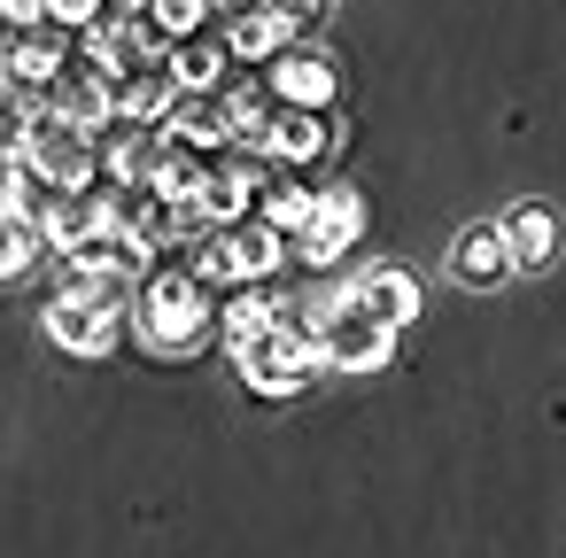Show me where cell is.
I'll return each mask as SVG.
<instances>
[{
	"mask_svg": "<svg viewBox=\"0 0 566 558\" xmlns=\"http://www.w3.org/2000/svg\"><path fill=\"white\" fill-rule=\"evenodd\" d=\"M264 86H272L280 109H334V102H342V71H334V55H318V48H287V55L264 71Z\"/></svg>",
	"mask_w": 566,
	"mask_h": 558,
	"instance_id": "ba28073f",
	"label": "cell"
},
{
	"mask_svg": "<svg viewBox=\"0 0 566 558\" xmlns=\"http://www.w3.org/2000/svg\"><path fill=\"white\" fill-rule=\"evenodd\" d=\"M218 102H226V125H233V148H264V125L280 117V102H272V86L264 78H226L218 86Z\"/></svg>",
	"mask_w": 566,
	"mask_h": 558,
	"instance_id": "ac0fdd59",
	"label": "cell"
},
{
	"mask_svg": "<svg viewBox=\"0 0 566 558\" xmlns=\"http://www.w3.org/2000/svg\"><path fill=\"white\" fill-rule=\"evenodd\" d=\"M496 225H504V249H512L520 272H543V264L558 256V210H551V202H512Z\"/></svg>",
	"mask_w": 566,
	"mask_h": 558,
	"instance_id": "9a60e30c",
	"label": "cell"
},
{
	"mask_svg": "<svg viewBox=\"0 0 566 558\" xmlns=\"http://www.w3.org/2000/svg\"><path fill=\"white\" fill-rule=\"evenodd\" d=\"M171 109H179V86H171V71H164V63L117 86V117H125V125H140V133H164V125H171Z\"/></svg>",
	"mask_w": 566,
	"mask_h": 558,
	"instance_id": "d6986e66",
	"label": "cell"
},
{
	"mask_svg": "<svg viewBox=\"0 0 566 558\" xmlns=\"http://www.w3.org/2000/svg\"><path fill=\"white\" fill-rule=\"evenodd\" d=\"M0 17H9V32H32L48 24V0H0Z\"/></svg>",
	"mask_w": 566,
	"mask_h": 558,
	"instance_id": "d4e9b609",
	"label": "cell"
},
{
	"mask_svg": "<svg viewBox=\"0 0 566 558\" xmlns=\"http://www.w3.org/2000/svg\"><path fill=\"white\" fill-rule=\"evenodd\" d=\"M109 9H125V17H133V9H148V0H109Z\"/></svg>",
	"mask_w": 566,
	"mask_h": 558,
	"instance_id": "484cf974",
	"label": "cell"
},
{
	"mask_svg": "<svg viewBox=\"0 0 566 558\" xmlns=\"http://www.w3.org/2000/svg\"><path fill=\"white\" fill-rule=\"evenodd\" d=\"M133 17H140V40L156 55H171L179 40H195V32L218 24V0H148V9H133Z\"/></svg>",
	"mask_w": 566,
	"mask_h": 558,
	"instance_id": "2e32d148",
	"label": "cell"
},
{
	"mask_svg": "<svg viewBox=\"0 0 566 558\" xmlns=\"http://www.w3.org/2000/svg\"><path fill=\"white\" fill-rule=\"evenodd\" d=\"M164 71H171V86H179V94H218L241 63L226 55V40H218V32H195V40H179V48L164 55Z\"/></svg>",
	"mask_w": 566,
	"mask_h": 558,
	"instance_id": "5bb4252c",
	"label": "cell"
},
{
	"mask_svg": "<svg viewBox=\"0 0 566 558\" xmlns=\"http://www.w3.org/2000/svg\"><path fill=\"white\" fill-rule=\"evenodd\" d=\"M218 9H256V0H218Z\"/></svg>",
	"mask_w": 566,
	"mask_h": 558,
	"instance_id": "4316f807",
	"label": "cell"
},
{
	"mask_svg": "<svg viewBox=\"0 0 566 558\" xmlns=\"http://www.w3.org/2000/svg\"><path fill=\"white\" fill-rule=\"evenodd\" d=\"M32 117H40V109H32L24 94H0V156H17V164H24V148H32Z\"/></svg>",
	"mask_w": 566,
	"mask_h": 558,
	"instance_id": "603a6c76",
	"label": "cell"
},
{
	"mask_svg": "<svg viewBox=\"0 0 566 558\" xmlns=\"http://www.w3.org/2000/svg\"><path fill=\"white\" fill-rule=\"evenodd\" d=\"M334 140H342V125H334V109H280L272 125H264V164L272 171H311V164H326L334 156Z\"/></svg>",
	"mask_w": 566,
	"mask_h": 558,
	"instance_id": "52a82bcc",
	"label": "cell"
},
{
	"mask_svg": "<svg viewBox=\"0 0 566 558\" xmlns=\"http://www.w3.org/2000/svg\"><path fill=\"white\" fill-rule=\"evenodd\" d=\"M102 17H109V0H48V24H63V32H78V40H86Z\"/></svg>",
	"mask_w": 566,
	"mask_h": 558,
	"instance_id": "cb8c5ba5",
	"label": "cell"
},
{
	"mask_svg": "<svg viewBox=\"0 0 566 558\" xmlns=\"http://www.w3.org/2000/svg\"><path fill=\"white\" fill-rule=\"evenodd\" d=\"M349 303H357L365 318H380L388 334H403V326H419L427 287H419V272H403V264H373V272L349 287Z\"/></svg>",
	"mask_w": 566,
	"mask_h": 558,
	"instance_id": "30bf717a",
	"label": "cell"
},
{
	"mask_svg": "<svg viewBox=\"0 0 566 558\" xmlns=\"http://www.w3.org/2000/svg\"><path fill=\"white\" fill-rule=\"evenodd\" d=\"M202 179H210V156H195V148H179V140L164 133V164H156V194H164V202H187V194H202Z\"/></svg>",
	"mask_w": 566,
	"mask_h": 558,
	"instance_id": "44dd1931",
	"label": "cell"
},
{
	"mask_svg": "<svg viewBox=\"0 0 566 558\" xmlns=\"http://www.w3.org/2000/svg\"><path fill=\"white\" fill-rule=\"evenodd\" d=\"M396 357V334L380 326V318H365L349 295H342V310H334V326H326V372H380Z\"/></svg>",
	"mask_w": 566,
	"mask_h": 558,
	"instance_id": "9c48e42d",
	"label": "cell"
},
{
	"mask_svg": "<svg viewBox=\"0 0 566 558\" xmlns=\"http://www.w3.org/2000/svg\"><path fill=\"white\" fill-rule=\"evenodd\" d=\"M311 210H318V187L303 179V171H264V194H256V218L264 225H280L287 241L311 225Z\"/></svg>",
	"mask_w": 566,
	"mask_h": 558,
	"instance_id": "ffe728a7",
	"label": "cell"
},
{
	"mask_svg": "<svg viewBox=\"0 0 566 558\" xmlns=\"http://www.w3.org/2000/svg\"><path fill=\"white\" fill-rule=\"evenodd\" d=\"M233 372H241L264 403H287V396H303V388L326 372V341H318V334H303V326L287 318V326H272V334L241 341V349H233Z\"/></svg>",
	"mask_w": 566,
	"mask_h": 558,
	"instance_id": "3957f363",
	"label": "cell"
},
{
	"mask_svg": "<svg viewBox=\"0 0 566 558\" xmlns=\"http://www.w3.org/2000/svg\"><path fill=\"white\" fill-rule=\"evenodd\" d=\"M179 148H195V156H226L233 148V125H226V102L218 94H179V109H171V125H164Z\"/></svg>",
	"mask_w": 566,
	"mask_h": 558,
	"instance_id": "e0dca14e",
	"label": "cell"
},
{
	"mask_svg": "<svg viewBox=\"0 0 566 558\" xmlns=\"http://www.w3.org/2000/svg\"><path fill=\"white\" fill-rule=\"evenodd\" d=\"M125 318H133V280L55 287V295H48V310H40L48 341H55V349H71V357H109V349H117V334H125Z\"/></svg>",
	"mask_w": 566,
	"mask_h": 558,
	"instance_id": "7a4b0ae2",
	"label": "cell"
},
{
	"mask_svg": "<svg viewBox=\"0 0 566 558\" xmlns=\"http://www.w3.org/2000/svg\"><path fill=\"white\" fill-rule=\"evenodd\" d=\"M311 24H318V17H303V9L256 0V9H226L210 32L226 40V55H233V63H249V71H272L287 48H311Z\"/></svg>",
	"mask_w": 566,
	"mask_h": 558,
	"instance_id": "277c9868",
	"label": "cell"
},
{
	"mask_svg": "<svg viewBox=\"0 0 566 558\" xmlns=\"http://www.w3.org/2000/svg\"><path fill=\"white\" fill-rule=\"evenodd\" d=\"M520 264H512V249H504V225H465L458 241H450V280L458 287H504Z\"/></svg>",
	"mask_w": 566,
	"mask_h": 558,
	"instance_id": "4fadbf2b",
	"label": "cell"
},
{
	"mask_svg": "<svg viewBox=\"0 0 566 558\" xmlns=\"http://www.w3.org/2000/svg\"><path fill=\"white\" fill-rule=\"evenodd\" d=\"M357 241H365V194H357V187H326L318 210H311V225L295 233V256H303L311 272H334Z\"/></svg>",
	"mask_w": 566,
	"mask_h": 558,
	"instance_id": "8992f818",
	"label": "cell"
},
{
	"mask_svg": "<svg viewBox=\"0 0 566 558\" xmlns=\"http://www.w3.org/2000/svg\"><path fill=\"white\" fill-rule=\"evenodd\" d=\"M218 241H226V256H233L241 287H249V280H280V272H287V249H295V241H287L280 225H264V218H233Z\"/></svg>",
	"mask_w": 566,
	"mask_h": 558,
	"instance_id": "7c38bea8",
	"label": "cell"
},
{
	"mask_svg": "<svg viewBox=\"0 0 566 558\" xmlns=\"http://www.w3.org/2000/svg\"><path fill=\"white\" fill-rule=\"evenodd\" d=\"M71 55H78V32H63V24L9 32V40H0V94L48 102V94H55V78L71 71Z\"/></svg>",
	"mask_w": 566,
	"mask_h": 558,
	"instance_id": "5b68a950",
	"label": "cell"
},
{
	"mask_svg": "<svg viewBox=\"0 0 566 558\" xmlns=\"http://www.w3.org/2000/svg\"><path fill=\"white\" fill-rule=\"evenodd\" d=\"M133 326L156 357H195L210 334H218V295L195 280V264H156L140 287H133Z\"/></svg>",
	"mask_w": 566,
	"mask_h": 558,
	"instance_id": "6da1fadb",
	"label": "cell"
},
{
	"mask_svg": "<svg viewBox=\"0 0 566 558\" xmlns=\"http://www.w3.org/2000/svg\"><path fill=\"white\" fill-rule=\"evenodd\" d=\"M40 225L24 218V210H0V280H24L32 264H40Z\"/></svg>",
	"mask_w": 566,
	"mask_h": 558,
	"instance_id": "7402d4cb",
	"label": "cell"
},
{
	"mask_svg": "<svg viewBox=\"0 0 566 558\" xmlns=\"http://www.w3.org/2000/svg\"><path fill=\"white\" fill-rule=\"evenodd\" d=\"M287 318H295V303H287L280 280H249V287H233V295H218V334H226V349H241V341H256V334H272V326H287Z\"/></svg>",
	"mask_w": 566,
	"mask_h": 558,
	"instance_id": "8fae6325",
	"label": "cell"
}]
</instances>
